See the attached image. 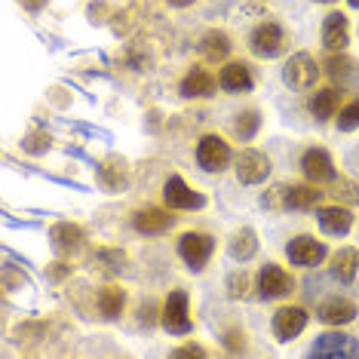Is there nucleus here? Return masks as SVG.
<instances>
[{
    "label": "nucleus",
    "instance_id": "obj_22",
    "mask_svg": "<svg viewBox=\"0 0 359 359\" xmlns=\"http://www.w3.org/2000/svg\"><path fill=\"white\" fill-rule=\"evenodd\" d=\"M200 53H203V59L212 65L224 62L227 53H231V37H227L224 31H209V34L200 40Z\"/></svg>",
    "mask_w": 359,
    "mask_h": 359
},
{
    "label": "nucleus",
    "instance_id": "obj_30",
    "mask_svg": "<svg viewBox=\"0 0 359 359\" xmlns=\"http://www.w3.org/2000/svg\"><path fill=\"white\" fill-rule=\"evenodd\" d=\"M347 4H350V6H359V0H347Z\"/></svg>",
    "mask_w": 359,
    "mask_h": 359
},
{
    "label": "nucleus",
    "instance_id": "obj_15",
    "mask_svg": "<svg viewBox=\"0 0 359 359\" xmlns=\"http://www.w3.org/2000/svg\"><path fill=\"white\" fill-rule=\"evenodd\" d=\"M135 231L138 233H148V236H157V233H166L169 227L175 224V218L169 215L166 209H157V206H148V209H138L135 218H133Z\"/></svg>",
    "mask_w": 359,
    "mask_h": 359
},
{
    "label": "nucleus",
    "instance_id": "obj_21",
    "mask_svg": "<svg viewBox=\"0 0 359 359\" xmlns=\"http://www.w3.org/2000/svg\"><path fill=\"white\" fill-rule=\"evenodd\" d=\"M356 273H359V249H341V252H334V258H332V276L338 283H353L356 280Z\"/></svg>",
    "mask_w": 359,
    "mask_h": 359
},
{
    "label": "nucleus",
    "instance_id": "obj_20",
    "mask_svg": "<svg viewBox=\"0 0 359 359\" xmlns=\"http://www.w3.org/2000/svg\"><path fill=\"white\" fill-rule=\"evenodd\" d=\"M323 200V191L310 184H292V187H283V206L285 209H298V212H307V209H316Z\"/></svg>",
    "mask_w": 359,
    "mask_h": 359
},
{
    "label": "nucleus",
    "instance_id": "obj_27",
    "mask_svg": "<svg viewBox=\"0 0 359 359\" xmlns=\"http://www.w3.org/2000/svg\"><path fill=\"white\" fill-rule=\"evenodd\" d=\"M227 285H231V295L233 298L246 295V273H233L231 280H227Z\"/></svg>",
    "mask_w": 359,
    "mask_h": 359
},
{
    "label": "nucleus",
    "instance_id": "obj_17",
    "mask_svg": "<svg viewBox=\"0 0 359 359\" xmlns=\"http://www.w3.org/2000/svg\"><path fill=\"white\" fill-rule=\"evenodd\" d=\"M316 320L325 323V325H344V323H353L356 320V304L347 298H329L323 301L320 310H316Z\"/></svg>",
    "mask_w": 359,
    "mask_h": 359
},
{
    "label": "nucleus",
    "instance_id": "obj_19",
    "mask_svg": "<svg viewBox=\"0 0 359 359\" xmlns=\"http://www.w3.org/2000/svg\"><path fill=\"white\" fill-rule=\"evenodd\" d=\"M307 108L310 114H313L316 120H332V117H338V108H341V93L334 86H325V89H316L313 95H310V102H307Z\"/></svg>",
    "mask_w": 359,
    "mask_h": 359
},
{
    "label": "nucleus",
    "instance_id": "obj_24",
    "mask_svg": "<svg viewBox=\"0 0 359 359\" xmlns=\"http://www.w3.org/2000/svg\"><path fill=\"white\" fill-rule=\"evenodd\" d=\"M102 313L108 316V320H114V316H120L123 313V307H126V292L123 289H117V285H108V289L102 292Z\"/></svg>",
    "mask_w": 359,
    "mask_h": 359
},
{
    "label": "nucleus",
    "instance_id": "obj_23",
    "mask_svg": "<svg viewBox=\"0 0 359 359\" xmlns=\"http://www.w3.org/2000/svg\"><path fill=\"white\" fill-rule=\"evenodd\" d=\"M255 249H258V240H255V233H252L249 227H243V231L233 233V240H231V258L249 261L252 255H255Z\"/></svg>",
    "mask_w": 359,
    "mask_h": 359
},
{
    "label": "nucleus",
    "instance_id": "obj_2",
    "mask_svg": "<svg viewBox=\"0 0 359 359\" xmlns=\"http://www.w3.org/2000/svg\"><path fill=\"white\" fill-rule=\"evenodd\" d=\"M233 154H231V144L224 142L222 135H203L197 142V166L203 172H224L231 166Z\"/></svg>",
    "mask_w": 359,
    "mask_h": 359
},
{
    "label": "nucleus",
    "instance_id": "obj_28",
    "mask_svg": "<svg viewBox=\"0 0 359 359\" xmlns=\"http://www.w3.org/2000/svg\"><path fill=\"white\" fill-rule=\"evenodd\" d=\"M178 356H203V350L200 347H182L178 350Z\"/></svg>",
    "mask_w": 359,
    "mask_h": 359
},
{
    "label": "nucleus",
    "instance_id": "obj_29",
    "mask_svg": "<svg viewBox=\"0 0 359 359\" xmlns=\"http://www.w3.org/2000/svg\"><path fill=\"white\" fill-rule=\"evenodd\" d=\"M172 6H187V4H194V0H169Z\"/></svg>",
    "mask_w": 359,
    "mask_h": 359
},
{
    "label": "nucleus",
    "instance_id": "obj_8",
    "mask_svg": "<svg viewBox=\"0 0 359 359\" xmlns=\"http://www.w3.org/2000/svg\"><path fill=\"white\" fill-rule=\"evenodd\" d=\"M163 329L169 334H191L194 323H191V310H187V295L182 289L172 292L163 304Z\"/></svg>",
    "mask_w": 359,
    "mask_h": 359
},
{
    "label": "nucleus",
    "instance_id": "obj_26",
    "mask_svg": "<svg viewBox=\"0 0 359 359\" xmlns=\"http://www.w3.org/2000/svg\"><path fill=\"white\" fill-rule=\"evenodd\" d=\"M236 117H240V120H236V135H240V138H252V135H255V129H258V111H246V114H236Z\"/></svg>",
    "mask_w": 359,
    "mask_h": 359
},
{
    "label": "nucleus",
    "instance_id": "obj_9",
    "mask_svg": "<svg viewBox=\"0 0 359 359\" xmlns=\"http://www.w3.org/2000/svg\"><path fill=\"white\" fill-rule=\"evenodd\" d=\"M292 289H295V280H292L280 264H271V261H267V264L258 271V295L264 301L285 298Z\"/></svg>",
    "mask_w": 359,
    "mask_h": 359
},
{
    "label": "nucleus",
    "instance_id": "obj_10",
    "mask_svg": "<svg viewBox=\"0 0 359 359\" xmlns=\"http://www.w3.org/2000/svg\"><path fill=\"white\" fill-rule=\"evenodd\" d=\"M307 310L304 307H280L273 313V334H276V341H283V344H289V341H295L301 332L307 329Z\"/></svg>",
    "mask_w": 359,
    "mask_h": 359
},
{
    "label": "nucleus",
    "instance_id": "obj_5",
    "mask_svg": "<svg viewBox=\"0 0 359 359\" xmlns=\"http://www.w3.org/2000/svg\"><path fill=\"white\" fill-rule=\"evenodd\" d=\"M271 157L258 148H246L236 157V182L240 184H261L271 175Z\"/></svg>",
    "mask_w": 359,
    "mask_h": 359
},
{
    "label": "nucleus",
    "instance_id": "obj_11",
    "mask_svg": "<svg viewBox=\"0 0 359 359\" xmlns=\"http://www.w3.org/2000/svg\"><path fill=\"white\" fill-rule=\"evenodd\" d=\"M163 203H166L169 209H203L206 200H203L197 191H191L184 178L169 175L166 184H163Z\"/></svg>",
    "mask_w": 359,
    "mask_h": 359
},
{
    "label": "nucleus",
    "instance_id": "obj_32",
    "mask_svg": "<svg viewBox=\"0 0 359 359\" xmlns=\"http://www.w3.org/2000/svg\"><path fill=\"white\" fill-rule=\"evenodd\" d=\"M356 160H359V151H356Z\"/></svg>",
    "mask_w": 359,
    "mask_h": 359
},
{
    "label": "nucleus",
    "instance_id": "obj_4",
    "mask_svg": "<svg viewBox=\"0 0 359 359\" xmlns=\"http://www.w3.org/2000/svg\"><path fill=\"white\" fill-rule=\"evenodd\" d=\"M212 249H215V240L203 231H187L178 240V255L184 258V264L191 271H203L206 267V261L212 258Z\"/></svg>",
    "mask_w": 359,
    "mask_h": 359
},
{
    "label": "nucleus",
    "instance_id": "obj_7",
    "mask_svg": "<svg viewBox=\"0 0 359 359\" xmlns=\"http://www.w3.org/2000/svg\"><path fill=\"white\" fill-rule=\"evenodd\" d=\"M325 255H329V252H325V243H320L310 233L295 236V240L285 246V258H289L295 267H316L325 261Z\"/></svg>",
    "mask_w": 359,
    "mask_h": 359
},
{
    "label": "nucleus",
    "instance_id": "obj_13",
    "mask_svg": "<svg viewBox=\"0 0 359 359\" xmlns=\"http://www.w3.org/2000/svg\"><path fill=\"white\" fill-rule=\"evenodd\" d=\"M301 169H304V178H307L310 184L334 182L332 157H329V154H325L323 148H310V151H304V157H301Z\"/></svg>",
    "mask_w": 359,
    "mask_h": 359
},
{
    "label": "nucleus",
    "instance_id": "obj_31",
    "mask_svg": "<svg viewBox=\"0 0 359 359\" xmlns=\"http://www.w3.org/2000/svg\"><path fill=\"white\" fill-rule=\"evenodd\" d=\"M316 4H332V0H316Z\"/></svg>",
    "mask_w": 359,
    "mask_h": 359
},
{
    "label": "nucleus",
    "instance_id": "obj_14",
    "mask_svg": "<svg viewBox=\"0 0 359 359\" xmlns=\"http://www.w3.org/2000/svg\"><path fill=\"white\" fill-rule=\"evenodd\" d=\"M350 43V22L344 13H329L323 22V46L329 53H338V50H347Z\"/></svg>",
    "mask_w": 359,
    "mask_h": 359
},
{
    "label": "nucleus",
    "instance_id": "obj_16",
    "mask_svg": "<svg viewBox=\"0 0 359 359\" xmlns=\"http://www.w3.org/2000/svg\"><path fill=\"white\" fill-rule=\"evenodd\" d=\"M316 222H320L323 233L329 236H344L353 227V215L344 206H320L316 209Z\"/></svg>",
    "mask_w": 359,
    "mask_h": 359
},
{
    "label": "nucleus",
    "instance_id": "obj_18",
    "mask_svg": "<svg viewBox=\"0 0 359 359\" xmlns=\"http://www.w3.org/2000/svg\"><path fill=\"white\" fill-rule=\"evenodd\" d=\"M218 80L209 74L206 68H194L187 71L184 80H182V95L184 99H209L212 93H215Z\"/></svg>",
    "mask_w": 359,
    "mask_h": 359
},
{
    "label": "nucleus",
    "instance_id": "obj_6",
    "mask_svg": "<svg viewBox=\"0 0 359 359\" xmlns=\"http://www.w3.org/2000/svg\"><path fill=\"white\" fill-rule=\"evenodd\" d=\"M310 356H359V341L347 332H323L316 334V341L310 344Z\"/></svg>",
    "mask_w": 359,
    "mask_h": 359
},
{
    "label": "nucleus",
    "instance_id": "obj_25",
    "mask_svg": "<svg viewBox=\"0 0 359 359\" xmlns=\"http://www.w3.org/2000/svg\"><path fill=\"white\" fill-rule=\"evenodd\" d=\"M334 123H338V133H353V129L359 126V99L350 102V104H344Z\"/></svg>",
    "mask_w": 359,
    "mask_h": 359
},
{
    "label": "nucleus",
    "instance_id": "obj_3",
    "mask_svg": "<svg viewBox=\"0 0 359 359\" xmlns=\"http://www.w3.org/2000/svg\"><path fill=\"white\" fill-rule=\"evenodd\" d=\"M249 53L258 59H276L285 53V31L276 22H261L249 34Z\"/></svg>",
    "mask_w": 359,
    "mask_h": 359
},
{
    "label": "nucleus",
    "instance_id": "obj_12",
    "mask_svg": "<svg viewBox=\"0 0 359 359\" xmlns=\"http://www.w3.org/2000/svg\"><path fill=\"white\" fill-rule=\"evenodd\" d=\"M218 86L224 89L227 95H243V93H252L255 86V77H252V68L246 62H227L218 74Z\"/></svg>",
    "mask_w": 359,
    "mask_h": 359
},
{
    "label": "nucleus",
    "instance_id": "obj_1",
    "mask_svg": "<svg viewBox=\"0 0 359 359\" xmlns=\"http://www.w3.org/2000/svg\"><path fill=\"white\" fill-rule=\"evenodd\" d=\"M283 80H285V86L298 89V93H307V89H313L316 80H320V65H316V59L310 53H295L283 65Z\"/></svg>",
    "mask_w": 359,
    "mask_h": 359
}]
</instances>
